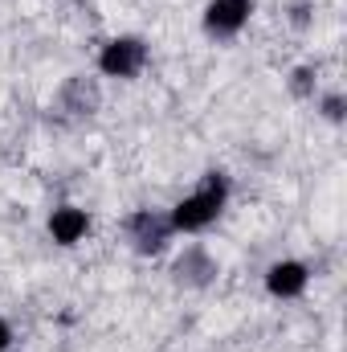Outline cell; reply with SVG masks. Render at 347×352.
<instances>
[{"label": "cell", "instance_id": "5b68a950", "mask_svg": "<svg viewBox=\"0 0 347 352\" xmlns=\"http://www.w3.org/2000/svg\"><path fill=\"white\" fill-rule=\"evenodd\" d=\"M307 287V270L298 263H278L270 270V291L274 295H298Z\"/></svg>", "mask_w": 347, "mask_h": 352}, {"label": "cell", "instance_id": "6da1fadb", "mask_svg": "<svg viewBox=\"0 0 347 352\" xmlns=\"http://www.w3.org/2000/svg\"><path fill=\"white\" fill-rule=\"evenodd\" d=\"M221 197H225V184L213 176L200 192H192L188 201H180L172 213V226L176 230H200V226H208L213 217H217V209H221Z\"/></svg>", "mask_w": 347, "mask_h": 352}, {"label": "cell", "instance_id": "7a4b0ae2", "mask_svg": "<svg viewBox=\"0 0 347 352\" xmlns=\"http://www.w3.org/2000/svg\"><path fill=\"white\" fill-rule=\"evenodd\" d=\"M139 66H143V45L131 41V37L110 41V45L102 50V70H106L110 78H131Z\"/></svg>", "mask_w": 347, "mask_h": 352}, {"label": "cell", "instance_id": "3957f363", "mask_svg": "<svg viewBox=\"0 0 347 352\" xmlns=\"http://www.w3.org/2000/svg\"><path fill=\"white\" fill-rule=\"evenodd\" d=\"M250 16V0H213L208 4V29L213 33H237Z\"/></svg>", "mask_w": 347, "mask_h": 352}, {"label": "cell", "instance_id": "277c9868", "mask_svg": "<svg viewBox=\"0 0 347 352\" xmlns=\"http://www.w3.org/2000/svg\"><path fill=\"white\" fill-rule=\"evenodd\" d=\"M49 234H53V242L74 246V242L86 234V213H82V209H74V205L53 209V217H49Z\"/></svg>", "mask_w": 347, "mask_h": 352}, {"label": "cell", "instance_id": "8992f818", "mask_svg": "<svg viewBox=\"0 0 347 352\" xmlns=\"http://www.w3.org/2000/svg\"><path fill=\"white\" fill-rule=\"evenodd\" d=\"M8 340H12V336H8V324L0 320V349H8Z\"/></svg>", "mask_w": 347, "mask_h": 352}]
</instances>
